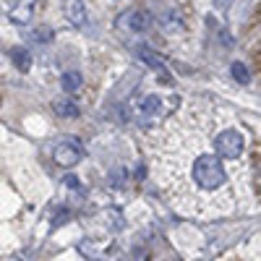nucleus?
Here are the masks:
<instances>
[{"mask_svg": "<svg viewBox=\"0 0 261 261\" xmlns=\"http://www.w3.org/2000/svg\"><path fill=\"white\" fill-rule=\"evenodd\" d=\"M212 120H196V107L154 136L157 175L170 201L188 214H227L235 193L225 160L212 149Z\"/></svg>", "mask_w": 261, "mask_h": 261, "instance_id": "1", "label": "nucleus"}, {"mask_svg": "<svg viewBox=\"0 0 261 261\" xmlns=\"http://www.w3.org/2000/svg\"><path fill=\"white\" fill-rule=\"evenodd\" d=\"M212 149H214V154L220 157V160H230V162L241 160L243 151H246V136H243V130L235 128V125L217 128L214 136H212Z\"/></svg>", "mask_w": 261, "mask_h": 261, "instance_id": "2", "label": "nucleus"}, {"mask_svg": "<svg viewBox=\"0 0 261 261\" xmlns=\"http://www.w3.org/2000/svg\"><path fill=\"white\" fill-rule=\"evenodd\" d=\"M175 107H165V97H160V94H146L144 99H139V115L141 118H146V120H154V118H165V115H170Z\"/></svg>", "mask_w": 261, "mask_h": 261, "instance_id": "3", "label": "nucleus"}, {"mask_svg": "<svg viewBox=\"0 0 261 261\" xmlns=\"http://www.w3.org/2000/svg\"><path fill=\"white\" fill-rule=\"evenodd\" d=\"M118 27H120V29H125V32L141 34V32H146V29L151 27V16H149L146 11H139V8L125 11V13L118 18Z\"/></svg>", "mask_w": 261, "mask_h": 261, "instance_id": "4", "label": "nucleus"}, {"mask_svg": "<svg viewBox=\"0 0 261 261\" xmlns=\"http://www.w3.org/2000/svg\"><path fill=\"white\" fill-rule=\"evenodd\" d=\"M81 154H84V151H81V146H79L76 139H68V141L58 144L55 151H53V157H55V162L60 167H73L76 162H81Z\"/></svg>", "mask_w": 261, "mask_h": 261, "instance_id": "5", "label": "nucleus"}, {"mask_svg": "<svg viewBox=\"0 0 261 261\" xmlns=\"http://www.w3.org/2000/svg\"><path fill=\"white\" fill-rule=\"evenodd\" d=\"M63 13H65V18H68L73 27H84L86 8L81 6V0H65V3H63Z\"/></svg>", "mask_w": 261, "mask_h": 261, "instance_id": "6", "label": "nucleus"}, {"mask_svg": "<svg viewBox=\"0 0 261 261\" xmlns=\"http://www.w3.org/2000/svg\"><path fill=\"white\" fill-rule=\"evenodd\" d=\"M139 58L146 63V65H151L160 76H162V81H170V76H167V71H165V63L160 60V55L154 53V50H149V47H139Z\"/></svg>", "mask_w": 261, "mask_h": 261, "instance_id": "7", "label": "nucleus"}, {"mask_svg": "<svg viewBox=\"0 0 261 261\" xmlns=\"http://www.w3.org/2000/svg\"><path fill=\"white\" fill-rule=\"evenodd\" d=\"M34 13V0H18V6L11 8V21L16 24H29Z\"/></svg>", "mask_w": 261, "mask_h": 261, "instance_id": "8", "label": "nucleus"}, {"mask_svg": "<svg viewBox=\"0 0 261 261\" xmlns=\"http://www.w3.org/2000/svg\"><path fill=\"white\" fill-rule=\"evenodd\" d=\"M11 60H13V65L21 71V73H27L29 68H32V55H29V50L27 47H11Z\"/></svg>", "mask_w": 261, "mask_h": 261, "instance_id": "9", "label": "nucleus"}, {"mask_svg": "<svg viewBox=\"0 0 261 261\" xmlns=\"http://www.w3.org/2000/svg\"><path fill=\"white\" fill-rule=\"evenodd\" d=\"M53 110H55V115H60V118H79V105L73 102V99H55L53 102Z\"/></svg>", "mask_w": 261, "mask_h": 261, "instance_id": "10", "label": "nucleus"}, {"mask_svg": "<svg viewBox=\"0 0 261 261\" xmlns=\"http://www.w3.org/2000/svg\"><path fill=\"white\" fill-rule=\"evenodd\" d=\"M63 89L65 92H76L79 86H81V73H76V71H68V73H63Z\"/></svg>", "mask_w": 261, "mask_h": 261, "instance_id": "11", "label": "nucleus"}, {"mask_svg": "<svg viewBox=\"0 0 261 261\" xmlns=\"http://www.w3.org/2000/svg\"><path fill=\"white\" fill-rule=\"evenodd\" d=\"M230 73H232V79L238 81V84H248L251 81V73H248V68L243 63H232L230 65Z\"/></svg>", "mask_w": 261, "mask_h": 261, "instance_id": "12", "label": "nucleus"}, {"mask_svg": "<svg viewBox=\"0 0 261 261\" xmlns=\"http://www.w3.org/2000/svg\"><path fill=\"white\" fill-rule=\"evenodd\" d=\"M34 39L39 42V45H45V42H50V39H53V29H47V27H39V29L34 32Z\"/></svg>", "mask_w": 261, "mask_h": 261, "instance_id": "13", "label": "nucleus"}, {"mask_svg": "<svg viewBox=\"0 0 261 261\" xmlns=\"http://www.w3.org/2000/svg\"><path fill=\"white\" fill-rule=\"evenodd\" d=\"M63 183H65V188L79 191V178H76V175H65V178H63Z\"/></svg>", "mask_w": 261, "mask_h": 261, "instance_id": "14", "label": "nucleus"}, {"mask_svg": "<svg viewBox=\"0 0 261 261\" xmlns=\"http://www.w3.org/2000/svg\"><path fill=\"white\" fill-rule=\"evenodd\" d=\"M217 6H220V8H227V6H230V0H217Z\"/></svg>", "mask_w": 261, "mask_h": 261, "instance_id": "15", "label": "nucleus"}]
</instances>
